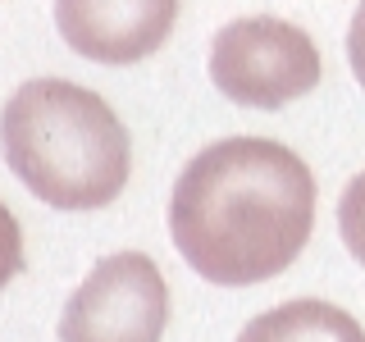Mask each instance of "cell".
<instances>
[{
	"mask_svg": "<svg viewBox=\"0 0 365 342\" xmlns=\"http://www.w3.org/2000/svg\"><path fill=\"white\" fill-rule=\"evenodd\" d=\"M315 178L269 137H224L187 160L169 197V237L201 279L251 288L311 242Z\"/></svg>",
	"mask_w": 365,
	"mask_h": 342,
	"instance_id": "cell-1",
	"label": "cell"
},
{
	"mask_svg": "<svg viewBox=\"0 0 365 342\" xmlns=\"http://www.w3.org/2000/svg\"><path fill=\"white\" fill-rule=\"evenodd\" d=\"M23 269V228L5 201H0V288Z\"/></svg>",
	"mask_w": 365,
	"mask_h": 342,
	"instance_id": "cell-8",
	"label": "cell"
},
{
	"mask_svg": "<svg viewBox=\"0 0 365 342\" xmlns=\"http://www.w3.org/2000/svg\"><path fill=\"white\" fill-rule=\"evenodd\" d=\"M319 78H324V64H319L315 41L288 19H233L210 41V83L233 105L279 110L315 91Z\"/></svg>",
	"mask_w": 365,
	"mask_h": 342,
	"instance_id": "cell-3",
	"label": "cell"
},
{
	"mask_svg": "<svg viewBox=\"0 0 365 342\" xmlns=\"http://www.w3.org/2000/svg\"><path fill=\"white\" fill-rule=\"evenodd\" d=\"M169 324V288L142 251H114L64 301L60 342H160Z\"/></svg>",
	"mask_w": 365,
	"mask_h": 342,
	"instance_id": "cell-4",
	"label": "cell"
},
{
	"mask_svg": "<svg viewBox=\"0 0 365 342\" xmlns=\"http://www.w3.org/2000/svg\"><path fill=\"white\" fill-rule=\"evenodd\" d=\"M237 342H365V328L342 306L302 296V301H283L256 315L237 333Z\"/></svg>",
	"mask_w": 365,
	"mask_h": 342,
	"instance_id": "cell-6",
	"label": "cell"
},
{
	"mask_svg": "<svg viewBox=\"0 0 365 342\" xmlns=\"http://www.w3.org/2000/svg\"><path fill=\"white\" fill-rule=\"evenodd\" d=\"M338 233L347 242V251L365 265V174L351 178L342 201H338Z\"/></svg>",
	"mask_w": 365,
	"mask_h": 342,
	"instance_id": "cell-7",
	"label": "cell"
},
{
	"mask_svg": "<svg viewBox=\"0 0 365 342\" xmlns=\"http://www.w3.org/2000/svg\"><path fill=\"white\" fill-rule=\"evenodd\" d=\"M178 0H55V28L83 60L137 64L174 32Z\"/></svg>",
	"mask_w": 365,
	"mask_h": 342,
	"instance_id": "cell-5",
	"label": "cell"
},
{
	"mask_svg": "<svg viewBox=\"0 0 365 342\" xmlns=\"http://www.w3.org/2000/svg\"><path fill=\"white\" fill-rule=\"evenodd\" d=\"M347 60H351L356 83L365 87V0L356 5V19H351V28H347Z\"/></svg>",
	"mask_w": 365,
	"mask_h": 342,
	"instance_id": "cell-9",
	"label": "cell"
},
{
	"mask_svg": "<svg viewBox=\"0 0 365 342\" xmlns=\"http://www.w3.org/2000/svg\"><path fill=\"white\" fill-rule=\"evenodd\" d=\"M0 151L14 178L55 210H101L128 187L133 142L96 91L32 78L0 110Z\"/></svg>",
	"mask_w": 365,
	"mask_h": 342,
	"instance_id": "cell-2",
	"label": "cell"
}]
</instances>
